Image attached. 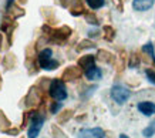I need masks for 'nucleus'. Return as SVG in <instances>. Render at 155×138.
I'll return each mask as SVG.
<instances>
[{
    "mask_svg": "<svg viewBox=\"0 0 155 138\" xmlns=\"http://www.w3.org/2000/svg\"><path fill=\"white\" fill-rule=\"evenodd\" d=\"M37 61H38V66L41 68H44V70H56L57 67L60 66V61L53 58L51 48H43L41 51L38 53Z\"/></svg>",
    "mask_w": 155,
    "mask_h": 138,
    "instance_id": "obj_1",
    "label": "nucleus"
},
{
    "mask_svg": "<svg viewBox=\"0 0 155 138\" xmlns=\"http://www.w3.org/2000/svg\"><path fill=\"white\" fill-rule=\"evenodd\" d=\"M48 94L53 100L56 101H63L67 98V88L64 86V81L61 78H54L50 83V87H48Z\"/></svg>",
    "mask_w": 155,
    "mask_h": 138,
    "instance_id": "obj_2",
    "label": "nucleus"
},
{
    "mask_svg": "<svg viewBox=\"0 0 155 138\" xmlns=\"http://www.w3.org/2000/svg\"><path fill=\"white\" fill-rule=\"evenodd\" d=\"M43 100H44L43 98V93L38 90L37 86H33L28 90L26 97H24V104H26L27 108H37L38 105L43 103Z\"/></svg>",
    "mask_w": 155,
    "mask_h": 138,
    "instance_id": "obj_3",
    "label": "nucleus"
},
{
    "mask_svg": "<svg viewBox=\"0 0 155 138\" xmlns=\"http://www.w3.org/2000/svg\"><path fill=\"white\" fill-rule=\"evenodd\" d=\"M71 33H73V30H71L68 26H61L58 29H53V31L50 33V36H48V38H50V41L56 43L57 46H61V44H64L67 40H68Z\"/></svg>",
    "mask_w": 155,
    "mask_h": 138,
    "instance_id": "obj_4",
    "label": "nucleus"
},
{
    "mask_svg": "<svg viewBox=\"0 0 155 138\" xmlns=\"http://www.w3.org/2000/svg\"><path fill=\"white\" fill-rule=\"evenodd\" d=\"M44 121H46V115L43 113H34V115L31 117V124L27 131V138H37L43 128Z\"/></svg>",
    "mask_w": 155,
    "mask_h": 138,
    "instance_id": "obj_5",
    "label": "nucleus"
},
{
    "mask_svg": "<svg viewBox=\"0 0 155 138\" xmlns=\"http://www.w3.org/2000/svg\"><path fill=\"white\" fill-rule=\"evenodd\" d=\"M131 97V91L122 86H113L111 88V98H113L117 104H124L125 101Z\"/></svg>",
    "mask_w": 155,
    "mask_h": 138,
    "instance_id": "obj_6",
    "label": "nucleus"
},
{
    "mask_svg": "<svg viewBox=\"0 0 155 138\" xmlns=\"http://www.w3.org/2000/svg\"><path fill=\"white\" fill-rule=\"evenodd\" d=\"M83 76V68L80 66H70L61 74V80L63 81H74Z\"/></svg>",
    "mask_w": 155,
    "mask_h": 138,
    "instance_id": "obj_7",
    "label": "nucleus"
},
{
    "mask_svg": "<svg viewBox=\"0 0 155 138\" xmlns=\"http://www.w3.org/2000/svg\"><path fill=\"white\" fill-rule=\"evenodd\" d=\"M105 137V131L100 127L95 128H84L78 133V138H104Z\"/></svg>",
    "mask_w": 155,
    "mask_h": 138,
    "instance_id": "obj_8",
    "label": "nucleus"
},
{
    "mask_svg": "<svg viewBox=\"0 0 155 138\" xmlns=\"http://www.w3.org/2000/svg\"><path fill=\"white\" fill-rule=\"evenodd\" d=\"M68 9H70V13L73 16H81L85 13V7L83 0H71Z\"/></svg>",
    "mask_w": 155,
    "mask_h": 138,
    "instance_id": "obj_9",
    "label": "nucleus"
},
{
    "mask_svg": "<svg viewBox=\"0 0 155 138\" xmlns=\"http://www.w3.org/2000/svg\"><path fill=\"white\" fill-rule=\"evenodd\" d=\"M141 53H142V57L144 60L148 63H152V66H155V56H154V47H152V43H147L142 46L141 48Z\"/></svg>",
    "mask_w": 155,
    "mask_h": 138,
    "instance_id": "obj_10",
    "label": "nucleus"
},
{
    "mask_svg": "<svg viewBox=\"0 0 155 138\" xmlns=\"http://www.w3.org/2000/svg\"><path fill=\"white\" fill-rule=\"evenodd\" d=\"M97 60L101 63H105V64H113L115 61V56H114L113 53L107 51V50H104V48H100L98 51H97Z\"/></svg>",
    "mask_w": 155,
    "mask_h": 138,
    "instance_id": "obj_11",
    "label": "nucleus"
},
{
    "mask_svg": "<svg viewBox=\"0 0 155 138\" xmlns=\"http://www.w3.org/2000/svg\"><path fill=\"white\" fill-rule=\"evenodd\" d=\"M24 13L26 12H24V9L20 7V5H10V6H7V13L6 15L9 16L10 19L16 20V19H19V17H23Z\"/></svg>",
    "mask_w": 155,
    "mask_h": 138,
    "instance_id": "obj_12",
    "label": "nucleus"
},
{
    "mask_svg": "<svg viewBox=\"0 0 155 138\" xmlns=\"http://www.w3.org/2000/svg\"><path fill=\"white\" fill-rule=\"evenodd\" d=\"M137 107H138V111L142 113L144 115H147V117L155 114V104L151 103V101H142V103H140Z\"/></svg>",
    "mask_w": 155,
    "mask_h": 138,
    "instance_id": "obj_13",
    "label": "nucleus"
},
{
    "mask_svg": "<svg viewBox=\"0 0 155 138\" xmlns=\"http://www.w3.org/2000/svg\"><path fill=\"white\" fill-rule=\"evenodd\" d=\"M154 2L155 0H134L132 2V7L137 12H147V10H150L152 7Z\"/></svg>",
    "mask_w": 155,
    "mask_h": 138,
    "instance_id": "obj_14",
    "label": "nucleus"
},
{
    "mask_svg": "<svg viewBox=\"0 0 155 138\" xmlns=\"http://www.w3.org/2000/svg\"><path fill=\"white\" fill-rule=\"evenodd\" d=\"M95 56H93V54H85V56H81L80 58H78V66L83 68V70H87V68H90V67L94 66L95 63Z\"/></svg>",
    "mask_w": 155,
    "mask_h": 138,
    "instance_id": "obj_15",
    "label": "nucleus"
},
{
    "mask_svg": "<svg viewBox=\"0 0 155 138\" xmlns=\"http://www.w3.org/2000/svg\"><path fill=\"white\" fill-rule=\"evenodd\" d=\"M2 63H3V67H5L6 70H12L17 64V57H16L14 53H7L5 57H3Z\"/></svg>",
    "mask_w": 155,
    "mask_h": 138,
    "instance_id": "obj_16",
    "label": "nucleus"
},
{
    "mask_svg": "<svg viewBox=\"0 0 155 138\" xmlns=\"http://www.w3.org/2000/svg\"><path fill=\"white\" fill-rule=\"evenodd\" d=\"M85 77H87L88 80H91V81L100 80V78L103 77V71H101V68L93 66V67H90V68L85 70Z\"/></svg>",
    "mask_w": 155,
    "mask_h": 138,
    "instance_id": "obj_17",
    "label": "nucleus"
},
{
    "mask_svg": "<svg viewBox=\"0 0 155 138\" xmlns=\"http://www.w3.org/2000/svg\"><path fill=\"white\" fill-rule=\"evenodd\" d=\"M128 66V56L125 51H121L120 56H118V60H117V71L118 73H122L124 68Z\"/></svg>",
    "mask_w": 155,
    "mask_h": 138,
    "instance_id": "obj_18",
    "label": "nucleus"
},
{
    "mask_svg": "<svg viewBox=\"0 0 155 138\" xmlns=\"http://www.w3.org/2000/svg\"><path fill=\"white\" fill-rule=\"evenodd\" d=\"M140 63H141V56L137 51L130 53V56H128V67L130 68H135V67L140 66Z\"/></svg>",
    "mask_w": 155,
    "mask_h": 138,
    "instance_id": "obj_19",
    "label": "nucleus"
},
{
    "mask_svg": "<svg viewBox=\"0 0 155 138\" xmlns=\"http://www.w3.org/2000/svg\"><path fill=\"white\" fill-rule=\"evenodd\" d=\"M73 115H74V110H64V111H61L58 113V124H64L67 121H70V118H73Z\"/></svg>",
    "mask_w": 155,
    "mask_h": 138,
    "instance_id": "obj_20",
    "label": "nucleus"
},
{
    "mask_svg": "<svg viewBox=\"0 0 155 138\" xmlns=\"http://www.w3.org/2000/svg\"><path fill=\"white\" fill-rule=\"evenodd\" d=\"M103 31H104V38L107 40V41H113L114 38H115V29H114L113 26H104L103 27Z\"/></svg>",
    "mask_w": 155,
    "mask_h": 138,
    "instance_id": "obj_21",
    "label": "nucleus"
},
{
    "mask_svg": "<svg viewBox=\"0 0 155 138\" xmlns=\"http://www.w3.org/2000/svg\"><path fill=\"white\" fill-rule=\"evenodd\" d=\"M95 44L91 41V40H81L80 43L77 44V47H75V50L78 53L84 51V50H88V48H94Z\"/></svg>",
    "mask_w": 155,
    "mask_h": 138,
    "instance_id": "obj_22",
    "label": "nucleus"
},
{
    "mask_svg": "<svg viewBox=\"0 0 155 138\" xmlns=\"http://www.w3.org/2000/svg\"><path fill=\"white\" fill-rule=\"evenodd\" d=\"M50 83H51V80H48V78H46V77H41V78L38 80V83L36 84V86L38 87V90L43 93V95H44L46 90H47L48 87H50Z\"/></svg>",
    "mask_w": 155,
    "mask_h": 138,
    "instance_id": "obj_23",
    "label": "nucleus"
},
{
    "mask_svg": "<svg viewBox=\"0 0 155 138\" xmlns=\"http://www.w3.org/2000/svg\"><path fill=\"white\" fill-rule=\"evenodd\" d=\"M13 124L10 123V120L6 117V114L0 110V130H5V128H9V127H12Z\"/></svg>",
    "mask_w": 155,
    "mask_h": 138,
    "instance_id": "obj_24",
    "label": "nucleus"
},
{
    "mask_svg": "<svg viewBox=\"0 0 155 138\" xmlns=\"http://www.w3.org/2000/svg\"><path fill=\"white\" fill-rule=\"evenodd\" d=\"M84 19L87 23L90 24H94V26H97V24L100 23L98 19H97V16H95V13H93V12H85L84 13Z\"/></svg>",
    "mask_w": 155,
    "mask_h": 138,
    "instance_id": "obj_25",
    "label": "nucleus"
},
{
    "mask_svg": "<svg viewBox=\"0 0 155 138\" xmlns=\"http://www.w3.org/2000/svg\"><path fill=\"white\" fill-rule=\"evenodd\" d=\"M85 2L90 6V9H93V10H98L105 5V0H85Z\"/></svg>",
    "mask_w": 155,
    "mask_h": 138,
    "instance_id": "obj_26",
    "label": "nucleus"
},
{
    "mask_svg": "<svg viewBox=\"0 0 155 138\" xmlns=\"http://www.w3.org/2000/svg\"><path fill=\"white\" fill-rule=\"evenodd\" d=\"M34 113H36V111H33V108H30L28 111H24V114H23V121H21V128H24V127L27 125V124H28V120L33 117Z\"/></svg>",
    "mask_w": 155,
    "mask_h": 138,
    "instance_id": "obj_27",
    "label": "nucleus"
},
{
    "mask_svg": "<svg viewBox=\"0 0 155 138\" xmlns=\"http://www.w3.org/2000/svg\"><path fill=\"white\" fill-rule=\"evenodd\" d=\"M51 133H53V135H54V138H67L66 134L57 127V124H53L51 125Z\"/></svg>",
    "mask_w": 155,
    "mask_h": 138,
    "instance_id": "obj_28",
    "label": "nucleus"
},
{
    "mask_svg": "<svg viewBox=\"0 0 155 138\" xmlns=\"http://www.w3.org/2000/svg\"><path fill=\"white\" fill-rule=\"evenodd\" d=\"M2 133L6 134V135H13V137H16V135H19L20 133V128H17V127H9V128H5V130H2Z\"/></svg>",
    "mask_w": 155,
    "mask_h": 138,
    "instance_id": "obj_29",
    "label": "nucleus"
},
{
    "mask_svg": "<svg viewBox=\"0 0 155 138\" xmlns=\"http://www.w3.org/2000/svg\"><path fill=\"white\" fill-rule=\"evenodd\" d=\"M145 76H147V78H148V81L155 86V68H147Z\"/></svg>",
    "mask_w": 155,
    "mask_h": 138,
    "instance_id": "obj_30",
    "label": "nucleus"
},
{
    "mask_svg": "<svg viewBox=\"0 0 155 138\" xmlns=\"http://www.w3.org/2000/svg\"><path fill=\"white\" fill-rule=\"evenodd\" d=\"M154 134H155V128H154V125H152V124H151L150 127H147V128L142 131V135H144V137H147V138L152 137Z\"/></svg>",
    "mask_w": 155,
    "mask_h": 138,
    "instance_id": "obj_31",
    "label": "nucleus"
},
{
    "mask_svg": "<svg viewBox=\"0 0 155 138\" xmlns=\"http://www.w3.org/2000/svg\"><path fill=\"white\" fill-rule=\"evenodd\" d=\"M61 108V103L60 101H54L51 104V108H50V113H53V114H56L57 111Z\"/></svg>",
    "mask_w": 155,
    "mask_h": 138,
    "instance_id": "obj_32",
    "label": "nucleus"
},
{
    "mask_svg": "<svg viewBox=\"0 0 155 138\" xmlns=\"http://www.w3.org/2000/svg\"><path fill=\"white\" fill-rule=\"evenodd\" d=\"M114 3L117 5L118 10H120V12H122V9H124V5H122V0H114Z\"/></svg>",
    "mask_w": 155,
    "mask_h": 138,
    "instance_id": "obj_33",
    "label": "nucleus"
},
{
    "mask_svg": "<svg viewBox=\"0 0 155 138\" xmlns=\"http://www.w3.org/2000/svg\"><path fill=\"white\" fill-rule=\"evenodd\" d=\"M26 3H27V0H17V5H20V6L26 5Z\"/></svg>",
    "mask_w": 155,
    "mask_h": 138,
    "instance_id": "obj_34",
    "label": "nucleus"
},
{
    "mask_svg": "<svg viewBox=\"0 0 155 138\" xmlns=\"http://www.w3.org/2000/svg\"><path fill=\"white\" fill-rule=\"evenodd\" d=\"M120 138H130L128 135H125V134H120Z\"/></svg>",
    "mask_w": 155,
    "mask_h": 138,
    "instance_id": "obj_35",
    "label": "nucleus"
},
{
    "mask_svg": "<svg viewBox=\"0 0 155 138\" xmlns=\"http://www.w3.org/2000/svg\"><path fill=\"white\" fill-rule=\"evenodd\" d=\"M2 41H3V37H2V31H0V48H2Z\"/></svg>",
    "mask_w": 155,
    "mask_h": 138,
    "instance_id": "obj_36",
    "label": "nucleus"
},
{
    "mask_svg": "<svg viewBox=\"0 0 155 138\" xmlns=\"http://www.w3.org/2000/svg\"><path fill=\"white\" fill-rule=\"evenodd\" d=\"M12 5V0H9V2H7V6H10Z\"/></svg>",
    "mask_w": 155,
    "mask_h": 138,
    "instance_id": "obj_37",
    "label": "nucleus"
},
{
    "mask_svg": "<svg viewBox=\"0 0 155 138\" xmlns=\"http://www.w3.org/2000/svg\"><path fill=\"white\" fill-rule=\"evenodd\" d=\"M0 87H2V74H0Z\"/></svg>",
    "mask_w": 155,
    "mask_h": 138,
    "instance_id": "obj_38",
    "label": "nucleus"
}]
</instances>
